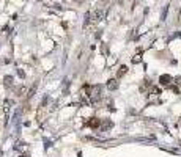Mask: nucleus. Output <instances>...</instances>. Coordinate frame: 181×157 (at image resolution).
<instances>
[{
    "mask_svg": "<svg viewBox=\"0 0 181 157\" xmlns=\"http://www.w3.org/2000/svg\"><path fill=\"white\" fill-rule=\"evenodd\" d=\"M87 90L90 91L87 96L91 99V102H95L96 99H99V86H91V88H87Z\"/></svg>",
    "mask_w": 181,
    "mask_h": 157,
    "instance_id": "f257e3e1",
    "label": "nucleus"
},
{
    "mask_svg": "<svg viewBox=\"0 0 181 157\" xmlns=\"http://www.w3.org/2000/svg\"><path fill=\"white\" fill-rule=\"evenodd\" d=\"M172 75H168V74H164V75H161V79H159V82H161V85H164V86H168L170 85V82H172Z\"/></svg>",
    "mask_w": 181,
    "mask_h": 157,
    "instance_id": "f03ea898",
    "label": "nucleus"
},
{
    "mask_svg": "<svg viewBox=\"0 0 181 157\" xmlns=\"http://www.w3.org/2000/svg\"><path fill=\"white\" fill-rule=\"evenodd\" d=\"M99 124H101V121L98 120V118H90V121H87V126H90V127H99Z\"/></svg>",
    "mask_w": 181,
    "mask_h": 157,
    "instance_id": "7ed1b4c3",
    "label": "nucleus"
},
{
    "mask_svg": "<svg viewBox=\"0 0 181 157\" xmlns=\"http://www.w3.org/2000/svg\"><path fill=\"white\" fill-rule=\"evenodd\" d=\"M107 88H109V90H117V88H118V82L115 79L109 80V82H107Z\"/></svg>",
    "mask_w": 181,
    "mask_h": 157,
    "instance_id": "20e7f679",
    "label": "nucleus"
},
{
    "mask_svg": "<svg viewBox=\"0 0 181 157\" xmlns=\"http://www.w3.org/2000/svg\"><path fill=\"white\" fill-rule=\"evenodd\" d=\"M126 71H128V68H126V66H121L120 71H118V77H121L123 74H126Z\"/></svg>",
    "mask_w": 181,
    "mask_h": 157,
    "instance_id": "39448f33",
    "label": "nucleus"
},
{
    "mask_svg": "<svg viewBox=\"0 0 181 157\" xmlns=\"http://www.w3.org/2000/svg\"><path fill=\"white\" fill-rule=\"evenodd\" d=\"M142 60V55H140V53H139V55H136V57H134V58H132V63H139V61H140Z\"/></svg>",
    "mask_w": 181,
    "mask_h": 157,
    "instance_id": "423d86ee",
    "label": "nucleus"
},
{
    "mask_svg": "<svg viewBox=\"0 0 181 157\" xmlns=\"http://www.w3.org/2000/svg\"><path fill=\"white\" fill-rule=\"evenodd\" d=\"M11 82H13L11 77H5V85H11Z\"/></svg>",
    "mask_w": 181,
    "mask_h": 157,
    "instance_id": "0eeeda50",
    "label": "nucleus"
},
{
    "mask_svg": "<svg viewBox=\"0 0 181 157\" xmlns=\"http://www.w3.org/2000/svg\"><path fill=\"white\" fill-rule=\"evenodd\" d=\"M175 83H176V85H180V86H181V77H176V79H175Z\"/></svg>",
    "mask_w": 181,
    "mask_h": 157,
    "instance_id": "6e6552de",
    "label": "nucleus"
}]
</instances>
